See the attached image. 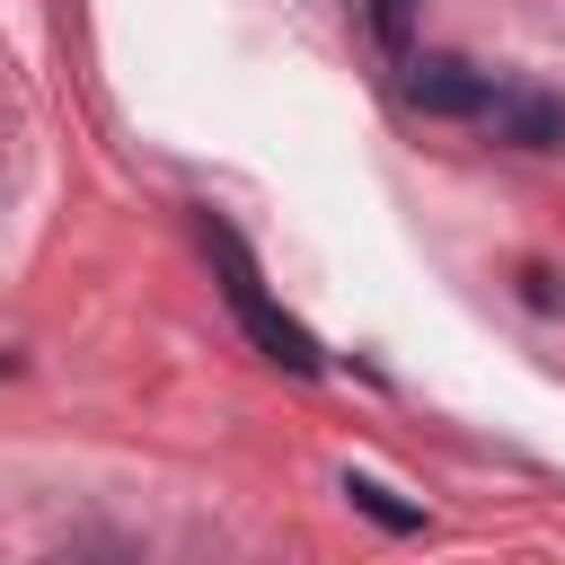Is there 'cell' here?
<instances>
[{"mask_svg": "<svg viewBox=\"0 0 565 565\" xmlns=\"http://www.w3.org/2000/svg\"><path fill=\"white\" fill-rule=\"evenodd\" d=\"M203 247H212V265H221V291H230V309H238V327L256 335V353L265 362H282L291 380H318L327 371V353H318V335L265 291V274H256V256H247V238L230 230V221H212L203 212Z\"/></svg>", "mask_w": 565, "mask_h": 565, "instance_id": "cell-1", "label": "cell"}, {"mask_svg": "<svg viewBox=\"0 0 565 565\" xmlns=\"http://www.w3.org/2000/svg\"><path fill=\"white\" fill-rule=\"evenodd\" d=\"M344 494H353V512H371L380 530H424V512L415 503H397L388 486H371V477H344Z\"/></svg>", "mask_w": 565, "mask_h": 565, "instance_id": "cell-5", "label": "cell"}, {"mask_svg": "<svg viewBox=\"0 0 565 565\" xmlns=\"http://www.w3.org/2000/svg\"><path fill=\"white\" fill-rule=\"evenodd\" d=\"M406 106L415 115H441V124H477L494 106V79L468 53H424V62H406Z\"/></svg>", "mask_w": 565, "mask_h": 565, "instance_id": "cell-2", "label": "cell"}, {"mask_svg": "<svg viewBox=\"0 0 565 565\" xmlns=\"http://www.w3.org/2000/svg\"><path fill=\"white\" fill-rule=\"evenodd\" d=\"M494 132L503 141H521V150H556L565 141V106L556 97H539V88H494Z\"/></svg>", "mask_w": 565, "mask_h": 565, "instance_id": "cell-3", "label": "cell"}, {"mask_svg": "<svg viewBox=\"0 0 565 565\" xmlns=\"http://www.w3.org/2000/svg\"><path fill=\"white\" fill-rule=\"evenodd\" d=\"M521 282H530V309H556V274H547V265H530Z\"/></svg>", "mask_w": 565, "mask_h": 565, "instance_id": "cell-6", "label": "cell"}, {"mask_svg": "<svg viewBox=\"0 0 565 565\" xmlns=\"http://www.w3.org/2000/svg\"><path fill=\"white\" fill-rule=\"evenodd\" d=\"M362 18H371V44H380L388 62H415V18H424V0H362Z\"/></svg>", "mask_w": 565, "mask_h": 565, "instance_id": "cell-4", "label": "cell"}]
</instances>
